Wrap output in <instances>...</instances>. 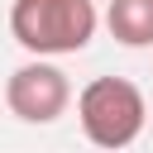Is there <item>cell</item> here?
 I'll list each match as a JSON object with an SVG mask.
<instances>
[{"label":"cell","instance_id":"cell-1","mask_svg":"<svg viewBox=\"0 0 153 153\" xmlns=\"http://www.w3.org/2000/svg\"><path fill=\"white\" fill-rule=\"evenodd\" d=\"M100 29L96 0H10V38L29 57L81 53Z\"/></svg>","mask_w":153,"mask_h":153},{"label":"cell","instance_id":"cell-4","mask_svg":"<svg viewBox=\"0 0 153 153\" xmlns=\"http://www.w3.org/2000/svg\"><path fill=\"white\" fill-rule=\"evenodd\" d=\"M105 29L124 48H153V0H110L105 5Z\"/></svg>","mask_w":153,"mask_h":153},{"label":"cell","instance_id":"cell-2","mask_svg":"<svg viewBox=\"0 0 153 153\" xmlns=\"http://www.w3.org/2000/svg\"><path fill=\"white\" fill-rule=\"evenodd\" d=\"M76 120H81V134L96 148H129L143 134L148 100L124 76H96L76 96Z\"/></svg>","mask_w":153,"mask_h":153},{"label":"cell","instance_id":"cell-3","mask_svg":"<svg viewBox=\"0 0 153 153\" xmlns=\"http://www.w3.org/2000/svg\"><path fill=\"white\" fill-rule=\"evenodd\" d=\"M5 105L19 124H53L72 105V81L53 57H29L5 76Z\"/></svg>","mask_w":153,"mask_h":153}]
</instances>
